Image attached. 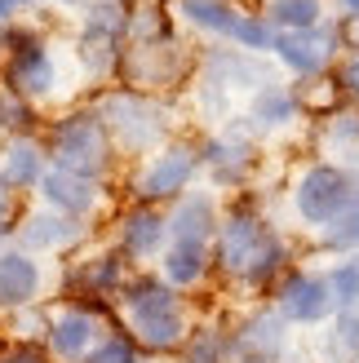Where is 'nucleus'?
Masks as SVG:
<instances>
[{"label":"nucleus","mask_w":359,"mask_h":363,"mask_svg":"<svg viewBox=\"0 0 359 363\" xmlns=\"http://www.w3.org/2000/svg\"><path fill=\"white\" fill-rule=\"evenodd\" d=\"M5 363H49V354H45L40 346H18Z\"/></svg>","instance_id":"35"},{"label":"nucleus","mask_w":359,"mask_h":363,"mask_svg":"<svg viewBox=\"0 0 359 363\" xmlns=\"http://www.w3.org/2000/svg\"><path fill=\"white\" fill-rule=\"evenodd\" d=\"M204 160L213 164V173H218L222 182H240L244 169L253 164V160H248V147L236 142V138H213L209 147H204Z\"/></svg>","instance_id":"20"},{"label":"nucleus","mask_w":359,"mask_h":363,"mask_svg":"<svg viewBox=\"0 0 359 363\" xmlns=\"http://www.w3.org/2000/svg\"><path fill=\"white\" fill-rule=\"evenodd\" d=\"M226 346H231V354L244 359V363H271L284 350V315H275V311L248 315Z\"/></svg>","instance_id":"9"},{"label":"nucleus","mask_w":359,"mask_h":363,"mask_svg":"<svg viewBox=\"0 0 359 363\" xmlns=\"http://www.w3.org/2000/svg\"><path fill=\"white\" fill-rule=\"evenodd\" d=\"M280 315L293 319V323H319L328 311H333V293H328V279L319 275H306V270H293V275H284L280 284Z\"/></svg>","instance_id":"8"},{"label":"nucleus","mask_w":359,"mask_h":363,"mask_svg":"<svg viewBox=\"0 0 359 363\" xmlns=\"http://www.w3.org/2000/svg\"><path fill=\"white\" fill-rule=\"evenodd\" d=\"M169 235L173 244H191V248H209V240L218 235V217H213V199L209 195H187L169 217Z\"/></svg>","instance_id":"12"},{"label":"nucleus","mask_w":359,"mask_h":363,"mask_svg":"<svg viewBox=\"0 0 359 363\" xmlns=\"http://www.w3.org/2000/svg\"><path fill=\"white\" fill-rule=\"evenodd\" d=\"M9 13H13V5H9V0H0V23H5Z\"/></svg>","instance_id":"37"},{"label":"nucleus","mask_w":359,"mask_h":363,"mask_svg":"<svg viewBox=\"0 0 359 363\" xmlns=\"http://www.w3.org/2000/svg\"><path fill=\"white\" fill-rule=\"evenodd\" d=\"M337 5H342L346 18H359V0H337Z\"/></svg>","instance_id":"36"},{"label":"nucleus","mask_w":359,"mask_h":363,"mask_svg":"<svg viewBox=\"0 0 359 363\" xmlns=\"http://www.w3.org/2000/svg\"><path fill=\"white\" fill-rule=\"evenodd\" d=\"M40 293V270L27 252H0V306H23Z\"/></svg>","instance_id":"16"},{"label":"nucleus","mask_w":359,"mask_h":363,"mask_svg":"<svg viewBox=\"0 0 359 363\" xmlns=\"http://www.w3.org/2000/svg\"><path fill=\"white\" fill-rule=\"evenodd\" d=\"M266 235H271V230L262 226L258 213L236 208L226 222H218V266L231 270V275H244V270L253 266V257L262 252Z\"/></svg>","instance_id":"7"},{"label":"nucleus","mask_w":359,"mask_h":363,"mask_svg":"<svg viewBox=\"0 0 359 363\" xmlns=\"http://www.w3.org/2000/svg\"><path fill=\"white\" fill-rule=\"evenodd\" d=\"M271 27L280 31H315L319 27V0H275Z\"/></svg>","instance_id":"23"},{"label":"nucleus","mask_w":359,"mask_h":363,"mask_svg":"<svg viewBox=\"0 0 359 363\" xmlns=\"http://www.w3.org/2000/svg\"><path fill=\"white\" fill-rule=\"evenodd\" d=\"M18 240H23V248H67L80 240V222L76 217H62V213H31L23 230H18Z\"/></svg>","instance_id":"17"},{"label":"nucleus","mask_w":359,"mask_h":363,"mask_svg":"<svg viewBox=\"0 0 359 363\" xmlns=\"http://www.w3.org/2000/svg\"><path fill=\"white\" fill-rule=\"evenodd\" d=\"M328 293L337 306H355L359 301V262H342L328 275Z\"/></svg>","instance_id":"31"},{"label":"nucleus","mask_w":359,"mask_h":363,"mask_svg":"<svg viewBox=\"0 0 359 363\" xmlns=\"http://www.w3.org/2000/svg\"><path fill=\"white\" fill-rule=\"evenodd\" d=\"M35 124H40L35 102H27V98H18L13 89H5V94H0V129H5L9 138H31Z\"/></svg>","instance_id":"22"},{"label":"nucleus","mask_w":359,"mask_h":363,"mask_svg":"<svg viewBox=\"0 0 359 363\" xmlns=\"http://www.w3.org/2000/svg\"><path fill=\"white\" fill-rule=\"evenodd\" d=\"M209 270V248H191V244H169L165 252V279L169 284H200Z\"/></svg>","instance_id":"19"},{"label":"nucleus","mask_w":359,"mask_h":363,"mask_svg":"<svg viewBox=\"0 0 359 363\" xmlns=\"http://www.w3.org/2000/svg\"><path fill=\"white\" fill-rule=\"evenodd\" d=\"M226 350H231V346H226L222 333L200 328V333H191V341H187V363H222Z\"/></svg>","instance_id":"27"},{"label":"nucleus","mask_w":359,"mask_h":363,"mask_svg":"<svg viewBox=\"0 0 359 363\" xmlns=\"http://www.w3.org/2000/svg\"><path fill=\"white\" fill-rule=\"evenodd\" d=\"M275 53L289 62L297 76H319L333 58V35L328 31H280L275 35Z\"/></svg>","instance_id":"11"},{"label":"nucleus","mask_w":359,"mask_h":363,"mask_svg":"<svg viewBox=\"0 0 359 363\" xmlns=\"http://www.w3.org/2000/svg\"><path fill=\"white\" fill-rule=\"evenodd\" d=\"M80 279H84L89 293H111V288L120 284V257H94L80 270Z\"/></svg>","instance_id":"29"},{"label":"nucleus","mask_w":359,"mask_h":363,"mask_svg":"<svg viewBox=\"0 0 359 363\" xmlns=\"http://www.w3.org/2000/svg\"><path fill=\"white\" fill-rule=\"evenodd\" d=\"M297 213L306 217L311 226H328L337 222L355 199H359V186H355V177L346 169H337V164H315L306 177L297 182Z\"/></svg>","instance_id":"5"},{"label":"nucleus","mask_w":359,"mask_h":363,"mask_svg":"<svg viewBox=\"0 0 359 363\" xmlns=\"http://www.w3.org/2000/svg\"><path fill=\"white\" fill-rule=\"evenodd\" d=\"M13 208H18V191H13V182L5 177V169H0V226H9Z\"/></svg>","instance_id":"33"},{"label":"nucleus","mask_w":359,"mask_h":363,"mask_svg":"<svg viewBox=\"0 0 359 363\" xmlns=\"http://www.w3.org/2000/svg\"><path fill=\"white\" fill-rule=\"evenodd\" d=\"M165 235H169L165 217L151 204H138V208L124 213V222H120V248L129 252V257H155V248L165 244Z\"/></svg>","instance_id":"14"},{"label":"nucleus","mask_w":359,"mask_h":363,"mask_svg":"<svg viewBox=\"0 0 359 363\" xmlns=\"http://www.w3.org/2000/svg\"><path fill=\"white\" fill-rule=\"evenodd\" d=\"M0 62H5V49H0Z\"/></svg>","instance_id":"39"},{"label":"nucleus","mask_w":359,"mask_h":363,"mask_svg":"<svg viewBox=\"0 0 359 363\" xmlns=\"http://www.w3.org/2000/svg\"><path fill=\"white\" fill-rule=\"evenodd\" d=\"M40 195H45V204L53 213H62V217H80L98 204V182L94 177H80V173H67V169H49L45 182H40Z\"/></svg>","instance_id":"10"},{"label":"nucleus","mask_w":359,"mask_h":363,"mask_svg":"<svg viewBox=\"0 0 359 363\" xmlns=\"http://www.w3.org/2000/svg\"><path fill=\"white\" fill-rule=\"evenodd\" d=\"M337 84H342L350 98H359V58H350L342 71H337Z\"/></svg>","instance_id":"34"},{"label":"nucleus","mask_w":359,"mask_h":363,"mask_svg":"<svg viewBox=\"0 0 359 363\" xmlns=\"http://www.w3.org/2000/svg\"><path fill=\"white\" fill-rule=\"evenodd\" d=\"M98 116L106 120V129H111V142H120L124 151H151L155 142L165 138V129H169L165 111H160L151 98L133 94V89L106 94Z\"/></svg>","instance_id":"4"},{"label":"nucleus","mask_w":359,"mask_h":363,"mask_svg":"<svg viewBox=\"0 0 359 363\" xmlns=\"http://www.w3.org/2000/svg\"><path fill=\"white\" fill-rule=\"evenodd\" d=\"M333 346L342 350V354H359V301L337 311V323H333Z\"/></svg>","instance_id":"30"},{"label":"nucleus","mask_w":359,"mask_h":363,"mask_svg":"<svg viewBox=\"0 0 359 363\" xmlns=\"http://www.w3.org/2000/svg\"><path fill=\"white\" fill-rule=\"evenodd\" d=\"M133 27V9L129 0H84V40H106L120 45L124 31Z\"/></svg>","instance_id":"15"},{"label":"nucleus","mask_w":359,"mask_h":363,"mask_svg":"<svg viewBox=\"0 0 359 363\" xmlns=\"http://www.w3.org/2000/svg\"><path fill=\"white\" fill-rule=\"evenodd\" d=\"M84 363H138V346L124 333H111L98 350H89Z\"/></svg>","instance_id":"32"},{"label":"nucleus","mask_w":359,"mask_h":363,"mask_svg":"<svg viewBox=\"0 0 359 363\" xmlns=\"http://www.w3.org/2000/svg\"><path fill=\"white\" fill-rule=\"evenodd\" d=\"M49 346L62 359H84L98 346V319L89 311H62L49 319Z\"/></svg>","instance_id":"13"},{"label":"nucleus","mask_w":359,"mask_h":363,"mask_svg":"<svg viewBox=\"0 0 359 363\" xmlns=\"http://www.w3.org/2000/svg\"><path fill=\"white\" fill-rule=\"evenodd\" d=\"M275 27H271V18H253V13H240V23L236 31H231V40H240L244 49H275Z\"/></svg>","instance_id":"26"},{"label":"nucleus","mask_w":359,"mask_h":363,"mask_svg":"<svg viewBox=\"0 0 359 363\" xmlns=\"http://www.w3.org/2000/svg\"><path fill=\"white\" fill-rule=\"evenodd\" d=\"M9 5H13V9H18V5H35V0H9Z\"/></svg>","instance_id":"38"},{"label":"nucleus","mask_w":359,"mask_h":363,"mask_svg":"<svg viewBox=\"0 0 359 363\" xmlns=\"http://www.w3.org/2000/svg\"><path fill=\"white\" fill-rule=\"evenodd\" d=\"M45 160H49L45 147H35L31 138H13L0 169H5V177L13 182V191H27V186H40V182H45V173H49Z\"/></svg>","instance_id":"18"},{"label":"nucleus","mask_w":359,"mask_h":363,"mask_svg":"<svg viewBox=\"0 0 359 363\" xmlns=\"http://www.w3.org/2000/svg\"><path fill=\"white\" fill-rule=\"evenodd\" d=\"M124 311L133 319V333L142 346L151 350H173L187 341V315H182V301L177 293L155 279V275H138L124 284Z\"/></svg>","instance_id":"2"},{"label":"nucleus","mask_w":359,"mask_h":363,"mask_svg":"<svg viewBox=\"0 0 359 363\" xmlns=\"http://www.w3.org/2000/svg\"><path fill=\"white\" fill-rule=\"evenodd\" d=\"M0 49H5V80H9V89L18 98L45 102V98L58 94V67H53V53L31 27H9L5 35H0Z\"/></svg>","instance_id":"3"},{"label":"nucleus","mask_w":359,"mask_h":363,"mask_svg":"<svg viewBox=\"0 0 359 363\" xmlns=\"http://www.w3.org/2000/svg\"><path fill=\"white\" fill-rule=\"evenodd\" d=\"M182 13L191 18L195 27H204V31H222L231 35L240 23V9H231L226 0H182Z\"/></svg>","instance_id":"21"},{"label":"nucleus","mask_w":359,"mask_h":363,"mask_svg":"<svg viewBox=\"0 0 359 363\" xmlns=\"http://www.w3.org/2000/svg\"><path fill=\"white\" fill-rule=\"evenodd\" d=\"M284 262H289V252H284V240L280 235H266V244H262V252L253 257V266L244 270V279L253 284V288H266L280 270H284Z\"/></svg>","instance_id":"24"},{"label":"nucleus","mask_w":359,"mask_h":363,"mask_svg":"<svg viewBox=\"0 0 359 363\" xmlns=\"http://www.w3.org/2000/svg\"><path fill=\"white\" fill-rule=\"evenodd\" d=\"M293 111H297V102H293L289 89L262 84V94H258V102H253V120H262V124H289Z\"/></svg>","instance_id":"25"},{"label":"nucleus","mask_w":359,"mask_h":363,"mask_svg":"<svg viewBox=\"0 0 359 363\" xmlns=\"http://www.w3.org/2000/svg\"><path fill=\"white\" fill-rule=\"evenodd\" d=\"M324 244L328 248H359V199L337 217V222L324 226Z\"/></svg>","instance_id":"28"},{"label":"nucleus","mask_w":359,"mask_h":363,"mask_svg":"<svg viewBox=\"0 0 359 363\" xmlns=\"http://www.w3.org/2000/svg\"><path fill=\"white\" fill-rule=\"evenodd\" d=\"M45 155L53 160V169H67V173L98 182L111 169V129H106V120L98 111H71V116L49 124Z\"/></svg>","instance_id":"1"},{"label":"nucleus","mask_w":359,"mask_h":363,"mask_svg":"<svg viewBox=\"0 0 359 363\" xmlns=\"http://www.w3.org/2000/svg\"><path fill=\"white\" fill-rule=\"evenodd\" d=\"M195 169H200V151L195 147H182V142H177V147H165L147 164V173L138 177V195L147 199V204H155V199H173V195H182L191 186Z\"/></svg>","instance_id":"6"}]
</instances>
